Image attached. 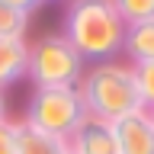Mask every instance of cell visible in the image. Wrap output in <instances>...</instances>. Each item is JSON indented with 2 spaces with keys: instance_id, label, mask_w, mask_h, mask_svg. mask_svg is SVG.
I'll return each mask as SVG.
<instances>
[{
  "instance_id": "cell-1",
  "label": "cell",
  "mask_w": 154,
  "mask_h": 154,
  "mask_svg": "<svg viewBox=\"0 0 154 154\" xmlns=\"http://www.w3.org/2000/svg\"><path fill=\"white\" fill-rule=\"evenodd\" d=\"M61 35L84 61H112L122 51L125 23L112 0H67Z\"/></svg>"
},
{
  "instance_id": "cell-2",
  "label": "cell",
  "mask_w": 154,
  "mask_h": 154,
  "mask_svg": "<svg viewBox=\"0 0 154 154\" xmlns=\"http://www.w3.org/2000/svg\"><path fill=\"white\" fill-rule=\"evenodd\" d=\"M80 96H84L87 112L106 122H116L122 116H132L141 106V93H138V80H135L132 64H119V61H103L93 71H87L77 84Z\"/></svg>"
},
{
  "instance_id": "cell-3",
  "label": "cell",
  "mask_w": 154,
  "mask_h": 154,
  "mask_svg": "<svg viewBox=\"0 0 154 154\" xmlns=\"http://www.w3.org/2000/svg\"><path fill=\"white\" fill-rule=\"evenodd\" d=\"M26 77L35 90L45 87H77L84 77V58L67 45L61 32H48L29 45Z\"/></svg>"
},
{
  "instance_id": "cell-4",
  "label": "cell",
  "mask_w": 154,
  "mask_h": 154,
  "mask_svg": "<svg viewBox=\"0 0 154 154\" xmlns=\"http://www.w3.org/2000/svg\"><path fill=\"white\" fill-rule=\"evenodd\" d=\"M87 106L77 87H45L32 90L26 106V122L55 135V138H71L74 128L87 119Z\"/></svg>"
},
{
  "instance_id": "cell-5",
  "label": "cell",
  "mask_w": 154,
  "mask_h": 154,
  "mask_svg": "<svg viewBox=\"0 0 154 154\" xmlns=\"http://www.w3.org/2000/svg\"><path fill=\"white\" fill-rule=\"evenodd\" d=\"M119 154H154V112L138 109L112 122Z\"/></svg>"
},
{
  "instance_id": "cell-6",
  "label": "cell",
  "mask_w": 154,
  "mask_h": 154,
  "mask_svg": "<svg viewBox=\"0 0 154 154\" xmlns=\"http://www.w3.org/2000/svg\"><path fill=\"white\" fill-rule=\"evenodd\" d=\"M67 148L74 154H119L112 122L96 119V116H87L84 122L74 128V135L67 138Z\"/></svg>"
},
{
  "instance_id": "cell-7",
  "label": "cell",
  "mask_w": 154,
  "mask_h": 154,
  "mask_svg": "<svg viewBox=\"0 0 154 154\" xmlns=\"http://www.w3.org/2000/svg\"><path fill=\"white\" fill-rule=\"evenodd\" d=\"M13 125H16L13 154H67V138H55V135L29 125L26 119H19Z\"/></svg>"
},
{
  "instance_id": "cell-8",
  "label": "cell",
  "mask_w": 154,
  "mask_h": 154,
  "mask_svg": "<svg viewBox=\"0 0 154 154\" xmlns=\"http://www.w3.org/2000/svg\"><path fill=\"white\" fill-rule=\"evenodd\" d=\"M29 42L26 38H0V90L26 77Z\"/></svg>"
},
{
  "instance_id": "cell-9",
  "label": "cell",
  "mask_w": 154,
  "mask_h": 154,
  "mask_svg": "<svg viewBox=\"0 0 154 154\" xmlns=\"http://www.w3.org/2000/svg\"><path fill=\"white\" fill-rule=\"evenodd\" d=\"M122 51L132 58V67L154 61V19H148V23H135V26H125Z\"/></svg>"
},
{
  "instance_id": "cell-10",
  "label": "cell",
  "mask_w": 154,
  "mask_h": 154,
  "mask_svg": "<svg viewBox=\"0 0 154 154\" xmlns=\"http://www.w3.org/2000/svg\"><path fill=\"white\" fill-rule=\"evenodd\" d=\"M26 29H29V13L0 0V38H26Z\"/></svg>"
},
{
  "instance_id": "cell-11",
  "label": "cell",
  "mask_w": 154,
  "mask_h": 154,
  "mask_svg": "<svg viewBox=\"0 0 154 154\" xmlns=\"http://www.w3.org/2000/svg\"><path fill=\"white\" fill-rule=\"evenodd\" d=\"M112 3H116V10H119L125 26L154 19V0H112Z\"/></svg>"
},
{
  "instance_id": "cell-12",
  "label": "cell",
  "mask_w": 154,
  "mask_h": 154,
  "mask_svg": "<svg viewBox=\"0 0 154 154\" xmlns=\"http://www.w3.org/2000/svg\"><path fill=\"white\" fill-rule=\"evenodd\" d=\"M135 80H138V93H141V106L154 112V61L148 64H135Z\"/></svg>"
},
{
  "instance_id": "cell-13",
  "label": "cell",
  "mask_w": 154,
  "mask_h": 154,
  "mask_svg": "<svg viewBox=\"0 0 154 154\" xmlns=\"http://www.w3.org/2000/svg\"><path fill=\"white\" fill-rule=\"evenodd\" d=\"M13 138H16V125H13V119L0 122V154H13Z\"/></svg>"
},
{
  "instance_id": "cell-14",
  "label": "cell",
  "mask_w": 154,
  "mask_h": 154,
  "mask_svg": "<svg viewBox=\"0 0 154 154\" xmlns=\"http://www.w3.org/2000/svg\"><path fill=\"white\" fill-rule=\"evenodd\" d=\"M3 3H10V7H16V10H23V13H32V10L42 7V0H3Z\"/></svg>"
},
{
  "instance_id": "cell-15",
  "label": "cell",
  "mask_w": 154,
  "mask_h": 154,
  "mask_svg": "<svg viewBox=\"0 0 154 154\" xmlns=\"http://www.w3.org/2000/svg\"><path fill=\"white\" fill-rule=\"evenodd\" d=\"M0 122H7V96H3V90H0Z\"/></svg>"
},
{
  "instance_id": "cell-16",
  "label": "cell",
  "mask_w": 154,
  "mask_h": 154,
  "mask_svg": "<svg viewBox=\"0 0 154 154\" xmlns=\"http://www.w3.org/2000/svg\"><path fill=\"white\" fill-rule=\"evenodd\" d=\"M67 154H74V151H71V148H67Z\"/></svg>"
},
{
  "instance_id": "cell-17",
  "label": "cell",
  "mask_w": 154,
  "mask_h": 154,
  "mask_svg": "<svg viewBox=\"0 0 154 154\" xmlns=\"http://www.w3.org/2000/svg\"><path fill=\"white\" fill-rule=\"evenodd\" d=\"M42 3H48V0H42Z\"/></svg>"
}]
</instances>
